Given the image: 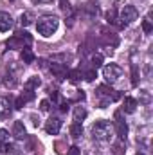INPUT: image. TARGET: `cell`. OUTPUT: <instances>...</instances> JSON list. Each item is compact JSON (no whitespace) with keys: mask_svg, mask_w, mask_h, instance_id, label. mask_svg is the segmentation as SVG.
I'll return each mask as SVG.
<instances>
[{"mask_svg":"<svg viewBox=\"0 0 153 155\" xmlns=\"http://www.w3.org/2000/svg\"><path fill=\"white\" fill-rule=\"evenodd\" d=\"M33 43V38L29 33H24V31H18L13 38L7 40V47L11 49H24V47H29Z\"/></svg>","mask_w":153,"mask_h":155,"instance_id":"cell-4","label":"cell"},{"mask_svg":"<svg viewBox=\"0 0 153 155\" xmlns=\"http://www.w3.org/2000/svg\"><path fill=\"white\" fill-rule=\"evenodd\" d=\"M121 76H122V69L119 65H115V63H110V65H106L103 69V78L108 83H117L121 79Z\"/></svg>","mask_w":153,"mask_h":155,"instance_id":"cell-5","label":"cell"},{"mask_svg":"<svg viewBox=\"0 0 153 155\" xmlns=\"http://www.w3.org/2000/svg\"><path fill=\"white\" fill-rule=\"evenodd\" d=\"M4 85H5L7 88H16V87H18V78L15 76L13 72H7L5 78H4Z\"/></svg>","mask_w":153,"mask_h":155,"instance_id":"cell-14","label":"cell"},{"mask_svg":"<svg viewBox=\"0 0 153 155\" xmlns=\"http://www.w3.org/2000/svg\"><path fill=\"white\" fill-rule=\"evenodd\" d=\"M94 78H96V71H88V72L85 74V79H86V81H94Z\"/></svg>","mask_w":153,"mask_h":155,"instance_id":"cell-35","label":"cell"},{"mask_svg":"<svg viewBox=\"0 0 153 155\" xmlns=\"http://www.w3.org/2000/svg\"><path fill=\"white\" fill-rule=\"evenodd\" d=\"M70 135H72V139H79V137L83 135V126H81V123H74V124L70 126Z\"/></svg>","mask_w":153,"mask_h":155,"instance_id":"cell-17","label":"cell"},{"mask_svg":"<svg viewBox=\"0 0 153 155\" xmlns=\"http://www.w3.org/2000/svg\"><path fill=\"white\" fill-rule=\"evenodd\" d=\"M4 153L5 155H16L18 153V150H16L15 144H7V143H5V144H4Z\"/></svg>","mask_w":153,"mask_h":155,"instance_id":"cell-22","label":"cell"},{"mask_svg":"<svg viewBox=\"0 0 153 155\" xmlns=\"http://www.w3.org/2000/svg\"><path fill=\"white\" fill-rule=\"evenodd\" d=\"M60 128H61V119H58V117H50V119L45 123V132H47L49 135L60 134Z\"/></svg>","mask_w":153,"mask_h":155,"instance_id":"cell-8","label":"cell"},{"mask_svg":"<svg viewBox=\"0 0 153 155\" xmlns=\"http://www.w3.org/2000/svg\"><path fill=\"white\" fill-rule=\"evenodd\" d=\"M7 141H9V132L0 128V144H5Z\"/></svg>","mask_w":153,"mask_h":155,"instance_id":"cell-26","label":"cell"},{"mask_svg":"<svg viewBox=\"0 0 153 155\" xmlns=\"http://www.w3.org/2000/svg\"><path fill=\"white\" fill-rule=\"evenodd\" d=\"M92 65H94L96 69L103 65V56H101L99 52H96V54H92Z\"/></svg>","mask_w":153,"mask_h":155,"instance_id":"cell-21","label":"cell"},{"mask_svg":"<svg viewBox=\"0 0 153 155\" xmlns=\"http://www.w3.org/2000/svg\"><path fill=\"white\" fill-rule=\"evenodd\" d=\"M13 135L16 139H24L25 137V126H24L22 121H15V124H13Z\"/></svg>","mask_w":153,"mask_h":155,"instance_id":"cell-13","label":"cell"},{"mask_svg":"<svg viewBox=\"0 0 153 155\" xmlns=\"http://www.w3.org/2000/svg\"><path fill=\"white\" fill-rule=\"evenodd\" d=\"M40 108H41L43 112H49V110H50V103H49L47 99H43V101L40 103Z\"/></svg>","mask_w":153,"mask_h":155,"instance_id":"cell-30","label":"cell"},{"mask_svg":"<svg viewBox=\"0 0 153 155\" xmlns=\"http://www.w3.org/2000/svg\"><path fill=\"white\" fill-rule=\"evenodd\" d=\"M112 134H114V126L108 121L101 119V121H96V124L92 126V135L99 143H108L112 139Z\"/></svg>","mask_w":153,"mask_h":155,"instance_id":"cell-2","label":"cell"},{"mask_svg":"<svg viewBox=\"0 0 153 155\" xmlns=\"http://www.w3.org/2000/svg\"><path fill=\"white\" fill-rule=\"evenodd\" d=\"M112 150H114V155H124V141L121 139V141H117L114 143V146H112Z\"/></svg>","mask_w":153,"mask_h":155,"instance_id":"cell-20","label":"cell"},{"mask_svg":"<svg viewBox=\"0 0 153 155\" xmlns=\"http://www.w3.org/2000/svg\"><path fill=\"white\" fill-rule=\"evenodd\" d=\"M85 9H86L90 15H97V4H94V2H88V4L85 5Z\"/></svg>","mask_w":153,"mask_h":155,"instance_id":"cell-24","label":"cell"},{"mask_svg":"<svg viewBox=\"0 0 153 155\" xmlns=\"http://www.w3.org/2000/svg\"><path fill=\"white\" fill-rule=\"evenodd\" d=\"M33 20H34V18H33V15H31V13H22V15H20V24H22L24 27L31 25V24H33Z\"/></svg>","mask_w":153,"mask_h":155,"instance_id":"cell-19","label":"cell"},{"mask_svg":"<svg viewBox=\"0 0 153 155\" xmlns=\"http://www.w3.org/2000/svg\"><path fill=\"white\" fill-rule=\"evenodd\" d=\"M11 114V101L7 97H0V119H5Z\"/></svg>","mask_w":153,"mask_h":155,"instance_id":"cell-11","label":"cell"},{"mask_svg":"<svg viewBox=\"0 0 153 155\" xmlns=\"http://www.w3.org/2000/svg\"><path fill=\"white\" fill-rule=\"evenodd\" d=\"M58 27H60V20H58L56 16H52V15L40 16L38 22H36V29H38V33L41 35V36H45V38L52 36V35L58 31Z\"/></svg>","mask_w":153,"mask_h":155,"instance_id":"cell-1","label":"cell"},{"mask_svg":"<svg viewBox=\"0 0 153 155\" xmlns=\"http://www.w3.org/2000/svg\"><path fill=\"white\" fill-rule=\"evenodd\" d=\"M115 130H117V135H119V139H126V135H128V124L122 121V117H121V112H115Z\"/></svg>","mask_w":153,"mask_h":155,"instance_id":"cell-7","label":"cell"},{"mask_svg":"<svg viewBox=\"0 0 153 155\" xmlns=\"http://www.w3.org/2000/svg\"><path fill=\"white\" fill-rule=\"evenodd\" d=\"M137 16H139V11H137L133 5H124V9L121 11V22H122L124 25H128V24L135 22V20H137Z\"/></svg>","mask_w":153,"mask_h":155,"instance_id":"cell-6","label":"cell"},{"mask_svg":"<svg viewBox=\"0 0 153 155\" xmlns=\"http://www.w3.org/2000/svg\"><path fill=\"white\" fill-rule=\"evenodd\" d=\"M137 155H142V153H137Z\"/></svg>","mask_w":153,"mask_h":155,"instance_id":"cell-39","label":"cell"},{"mask_svg":"<svg viewBox=\"0 0 153 155\" xmlns=\"http://www.w3.org/2000/svg\"><path fill=\"white\" fill-rule=\"evenodd\" d=\"M49 69H50V72H52V74H56L60 79L69 74V72H67V67H65L63 63H58V61H52V63L49 65Z\"/></svg>","mask_w":153,"mask_h":155,"instance_id":"cell-10","label":"cell"},{"mask_svg":"<svg viewBox=\"0 0 153 155\" xmlns=\"http://www.w3.org/2000/svg\"><path fill=\"white\" fill-rule=\"evenodd\" d=\"M40 78H36V76H33V78H29L27 81H25V85H24V88H27V90H34V88H38L40 87Z\"/></svg>","mask_w":153,"mask_h":155,"instance_id":"cell-16","label":"cell"},{"mask_svg":"<svg viewBox=\"0 0 153 155\" xmlns=\"http://www.w3.org/2000/svg\"><path fill=\"white\" fill-rule=\"evenodd\" d=\"M135 108H137V101H135L133 97H124V99H122V110H124L126 114H133Z\"/></svg>","mask_w":153,"mask_h":155,"instance_id":"cell-12","label":"cell"},{"mask_svg":"<svg viewBox=\"0 0 153 155\" xmlns=\"http://www.w3.org/2000/svg\"><path fill=\"white\" fill-rule=\"evenodd\" d=\"M141 101H142V103H150V94H148V90H142V92H141Z\"/></svg>","mask_w":153,"mask_h":155,"instance_id":"cell-32","label":"cell"},{"mask_svg":"<svg viewBox=\"0 0 153 155\" xmlns=\"http://www.w3.org/2000/svg\"><path fill=\"white\" fill-rule=\"evenodd\" d=\"M137 83H139V74H137V69H135V65H133V69H132V85L137 87Z\"/></svg>","mask_w":153,"mask_h":155,"instance_id":"cell-27","label":"cell"},{"mask_svg":"<svg viewBox=\"0 0 153 155\" xmlns=\"http://www.w3.org/2000/svg\"><path fill=\"white\" fill-rule=\"evenodd\" d=\"M49 96H50V99H52L54 103H58V99H60V94H58L56 90H50V92H49Z\"/></svg>","mask_w":153,"mask_h":155,"instance_id":"cell-34","label":"cell"},{"mask_svg":"<svg viewBox=\"0 0 153 155\" xmlns=\"http://www.w3.org/2000/svg\"><path fill=\"white\" fill-rule=\"evenodd\" d=\"M69 79L70 81H77L79 79V71H70L69 72Z\"/></svg>","mask_w":153,"mask_h":155,"instance_id":"cell-31","label":"cell"},{"mask_svg":"<svg viewBox=\"0 0 153 155\" xmlns=\"http://www.w3.org/2000/svg\"><path fill=\"white\" fill-rule=\"evenodd\" d=\"M24 105H25V101H24V97H22V96H20V97H18V99H16V108H22V107H24Z\"/></svg>","mask_w":153,"mask_h":155,"instance_id":"cell-36","label":"cell"},{"mask_svg":"<svg viewBox=\"0 0 153 155\" xmlns=\"http://www.w3.org/2000/svg\"><path fill=\"white\" fill-rule=\"evenodd\" d=\"M106 20H108L110 24H114V22H117V11H115L114 7H110V9L106 11Z\"/></svg>","mask_w":153,"mask_h":155,"instance_id":"cell-23","label":"cell"},{"mask_svg":"<svg viewBox=\"0 0 153 155\" xmlns=\"http://www.w3.org/2000/svg\"><path fill=\"white\" fill-rule=\"evenodd\" d=\"M86 119V110L83 108V107H76L74 108V121L76 123H81V121H85Z\"/></svg>","mask_w":153,"mask_h":155,"instance_id":"cell-18","label":"cell"},{"mask_svg":"<svg viewBox=\"0 0 153 155\" xmlns=\"http://www.w3.org/2000/svg\"><path fill=\"white\" fill-rule=\"evenodd\" d=\"M67 155H81V150H79L77 146H72V148H69Z\"/></svg>","mask_w":153,"mask_h":155,"instance_id":"cell-33","label":"cell"},{"mask_svg":"<svg viewBox=\"0 0 153 155\" xmlns=\"http://www.w3.org/2000/svg\"><path fill=\"white\" fill-rule=\"evenodd\" d=\"M33 2H38V4H50L52 0H33Z\"/></svg>","mask_w":153,"mask_h":155,"instance_id":"cell-38","label":"cell"},{"mask_svg":"<svg viewBox=\"0 0 153 155\" xmlns=\"http://www.w3.org/2000/svg\"><path fill=\"white\" fill-rule=\"evenodd\" d=\"M13 25H15V22H13V18H11L9 13H0V33L11 31Z\"/></svg>","mask_w":153,"mask_h":155,"instance_id":"cell-9","label":"cell"},{"mask_svg":"<svg viewBox=\"0 0 153 155\" xmlns=\"http://www.w3.org/2000/svg\"><path fill=\"white\" fill-rule=\"evenodd\" d=\"M67 108H69V105H67V103H63V105L60 107V110H61V112H67Z\"/></svg>","mask_w":153,"mask_h":155,"instance_id":"cell-37","label":"cell"},{"mask_svg":"<svg viewBox=\"0 0 153 155\" xmlns=\"http://www.w3.org/2000/svg\"><path fill=\"white\" fill-rule=\"evenodd\" d=\"M61 9H63V13H72V7H70V4L67 2V0H61Z\"/></svg>","mask_w":153,"mask_h":155,"instance_id":"cell-28","label":"cell"},{"mask_svg":"<svg viewBox=\"0 0 153 155\" xmlns=\"http://www.w3.org/2000/svg\"><path fill=\"white\" fill-rule=\"evenodd\" d=\"M142 31H144V33H151L153 31L151 22H150V20H144V22H142Z\"/></svg>","mask_w":153,"mask_h":155,"instance_id":"cell-29","label":"cell"},{"mask_svg":"<svg viewBox=\"0 0 153 155\" xmlns=\"http://www.w3.org/2000/svg\"><path fill=\"white\" fill-rule=\"evenodd\" d=\"M20 56H22V61L24 63H33L34 61V54H33V51L29 47H24L22 52H20Z\"/></svg>","mask_w":153,"mask_h":155,"instance_id":"cell-15","label":"cell"},{"mask_svg":"<svg viewBox=\"0 0 153 155\" xmlns=\"http://www.w3.org/2000/svg\"><path fill=\"white\" fill-rule=\"evenodd\" d=\"M22 97H24V101H25V103H27V101H33V99H34V92L25 88V92L22 94Z\"/></svg>","mask_w":153,"mask_h":155,"instance_id":"cell-25","label":"cell"},{"mask_svg":"<svg viewBox=\"0 0 153 155\" xmlns=\"http://www.w3.org/2000/svg\"><path fill=\"white\" fill-rule=\"evenodd\" d=\"M97 97H99V107H101V108H105V107H108L112 101L119 99V94H117L115 90H112L110 87L101 85V87L97 88Z\"/></svg>","mask_w":153,"mask_h":155,"instance_id":"cell-3","label":"cell"}]
</instances>
